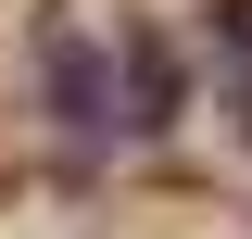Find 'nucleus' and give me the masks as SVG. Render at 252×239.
<instances>
[{
	"mask_svg": "<svg viewBox=\"0 0 252 239\" xmlns=\"http://www.w3.org/2000/svg\"><path fill=\"white\" fill-rule=\"evenodd\" d=\"M164 114H177V63H164V38H139V51H126V126L152 139Z\"/></svg>",
	"mask_w": 252,
	"mask_h": 239,
	"instance_id": "nucleus-2",
	"label": "nucleus"
},
{
	"mask_svg": "<svg viewBox=\"0 0 252 239\" xmlns=\"http://www.w3.org/2000/svg\"><path fill=\"white\" fill-rule=\"evenodd\" d=\"M51 114L76 126V139H101V126H114V76H101L89 38H51Z\"/></svg>",
	"mask_w": 252,
	"mask_h": 239,
	"instance_id": "nucleus-1",
	"label": "nucleus"
}]
</instances>
